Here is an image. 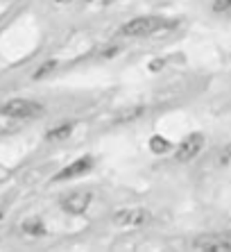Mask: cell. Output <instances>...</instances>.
I'll list each match as a JSON object with an SVG mask.
<instances>
[{"mask_svg": "<svg viewBox=\"0 0 231 252\" xmlns=\"http://www.w3.org/2000/svg\"><path fill=\"white\" fill-rule=\"evenodd\" d=\"M220 164H231V146H227L222 153H220Z\"/></svg>", "mask_w": 231, "mask_h": 252, "instance_id": "obj_14", "label": "cell"}, {"mask_svg": "<svg viewBox=\"0 0 231 252\" xmlns=\"http://www.w3.org/2000/svg\"><path fill=\"white\" fill-rule=\"evenodd\" d=\"M73 129H75V125H73V123H64V125H59V127L48 129L46 139H48V141H61V139H68V136L73 134Z\"/></svg>", "mask_w": 231, "mask_h": 252, "instance_id": "obj_9", "label": "cell"}, {"mask_svg": "<svg viewBox=\"0 0 231 252\" xmlns=\"http://www.w3.org/2000/svg\"><path fill=\"white\" fill-rule=\"evenodd\" d=\"M145 114V107H132V109H127V112H122L118 114V123H129V121H136L139 116H143Z\"/></svg>", "mask_w": 231, "mask_h": 252, "instance_id": "obj_11", "label": "cell"}, {"mask_svg": "<svg viewBox=\"0 0 231 252\" xmlns=\"http://www.w3.org/2000/svg\"><path fill=\"white\" fill-rule=\"evenodd\" d=\"M118 50H120L118 46H109V50H107V48H104V50H100V57H114Z\"/></svg>", "mask_w": 231, "mask_h": 252, "instance_id": "obj_15", "label": "cell"}, {"mask_svg": "<svg viewBox=\"0 0 231 252\" xmlns=\"http://www.w3.org/2000/svg\"><path fill=\"white\" fill-rule=\"evenodd\" d=\"M0 114L7 118H36L43 114V107L34 100H23V98H16V100H9L5 105L0 107Z\"/></svg>", "mask_w": 231, "mask_h": 252, "instance_id": "obj_2", "label": "cell"}, {"mask_svg": "<svg viewBox=\"0 0 231 252\" xmlns=\"http://www.w3.org/2000/svg\"><path fill=\"white\" fill-rule=\"evenodd\" d=\"M150 150L154 155H163V153H168V150H170V141L168 139H163V136H152L150 139Z\"/></svg>", "mask_w": 231, "mask_h": 252, "instance_id": "obj_10", "label": "cell"}, {"mask_svg": "<svg viewBox=\"0 0 231 252\" xmlns=\"http://www.w3.org/2000/svg\"><path fill=\"white\" fill-rule=\"evenodd\" d=\"M150 211L139 209V207H127L114 214V225L118 227H143L150 223Z\"/></svg>", "mask_w": 231, "mask_h": 252, "instance_id": "obj_4", "label": "cell"}, {"mask_svg": "<svg viewBox=\"0 0 231 252\" xmlns=\"http://www.w3.org/2000/svg\"><path fill=\"white\" fill-rule=\"evenodd\" d=\"M0 216H2V214H0Z\"/></svg>", "mask_w": 231, "mask_h": 252, "instance_id": "obj_18", "label": "cell"}, {"mask_svg": "<svg viewBox=\"0 0 231 252\" xmlns=\"http://www.w3.org/2000/svg\"><path fill=\"white\" fill-rule=\"evenodd\" d=\"M231 9V0H215L213 2V12H227Z\"/></svg>", "mask_w": 231, "mask_h": 252, "instance_id": "obj_13", "label": "cell"}, {"mask_svg": "<svg viewBox=\"0 0 231 252\" xmlns=\"http://www.w3.org/2000/svg\"><path fill=\"white\" fill-rule=\"evenodd\" d=\"M93 168V159L91 157H80L77 161H73V164H68L66 168H61L57 173V175L52 177L55 182H66V180H75V177H82L87 175L88 170Z\"/></svg>", "mask_w": 231, "mask_h": 252, "instance_id": "obj_7", "label": "cell"}, {"mask_svg": "<svg viewBox=\"0 0 231 252\" xmlns=\"http://www.w3.org/2000/svg\"><path fill=\"white\" fill-rule=\"evenodd\" d=\"M55 68H57V62H55V59H50V62H46V64L41 66V68H36L34 80H41V77H46L48 73H52Z\"/></svg>", "mask_w": 231, "mask_h": 252, "instance_id": "obj_12", "label": "cell"}, {"mask_svg": "<svg viewBox=\"0 0 231 252\" xmlns=\"http://www.w3.org/2000/svg\"><path fill=\"white\" fill-rule=\"evenodd\" d=\"M193 248L197 252H231V232L200 234L193 239Z\"/></svg>", "mask_w": 231, "mask_h": 252, "instance_id": "obj_3", "label": "cell"}, {"mask_svg": "<svg viewBox=\"0 0 231 252\" xmlns=\"http://www.w3.org/2000/svg\"><path fill=\"white\" fill-rule=\"evenodd\" d=\"M57 2H70V0H57Z\"/></svg>", "mask_w": 231, "mask_h": 252, "instance_id": "obj_17", "label": "cell"}, {"mask_svg": "<svg viewBox=\"0 0 231 252\" xmlns=\"http://www.w3.org/2000/svg\"><path fill=\"white\" fill-rule=\"evenodd\" d=\"M150 68H152V70H159V68H163V59H154V62H152V64H150Z\"/></svg>", "mask_w": 231, "mask_h": 252, "instance_id": "obj_16", "label": "cell"}, {"mask_svg": "<svg viewBox=\"0 0 231 252\" xmlns=\"http://www.w3.org/2000/svg\"><path fill=\"white\" fill-rule=\"evenodd\" d=\"M166 25H168V21H166V18H161V16H139V18H132L129 23L122 25L118 34L127 36V39H136V36H150V34L161 32Z\"/></svg>", "mask_w": 231, "mask_h": 252, "instance_id": "obj_1", "label": "cell"}, {"mask_svg": "<svg viewBox=\"0 0 231 252\" xmlns=\"http://www.w3.org/2000/svg\"><path fill=\"white\" fill-rule=\"evenodd\" d=\"M21 229L29 236H43L46 234V225H43V220H39V218H28V220H23Z\"/></svg>", "mask_w": 231, "mask_h": 252, "instance_id": "obj_8", "label": "cell"}, {"mask_svg": "<svg viewBox=\"0 0 231 252\" xmlns=\"http://www.w3.org/2000/svg\"><path fill=\"white\" fill-rule=\"evenodd\" d=\"M91 200H93L91 191H73V193H68L64 200H61V209H64L66 214L80 216V214H84V211L88 209Z\"/></svg>", "mask_w": 231, "mask_h": 252, "instance_id": "obj_6", "label": "cell"}, {"mask_svg": "<svg viewBox=\"0 0 231 252\" xmlns=\"http://www.w3.org/2000/svg\"><path fill=\"white\" fill-rule=\"evenodd\" d=\"M204 143H206L204 134H200V132H193V134H188V136H186V139L179 143L177 153H174L177 161H191V159H195L197 155L204 150Z\"/></svg>", "mask_w": 231, "mask_h": 252, "instance_id": "obj_5", "label": "cell"}]
</instances>
